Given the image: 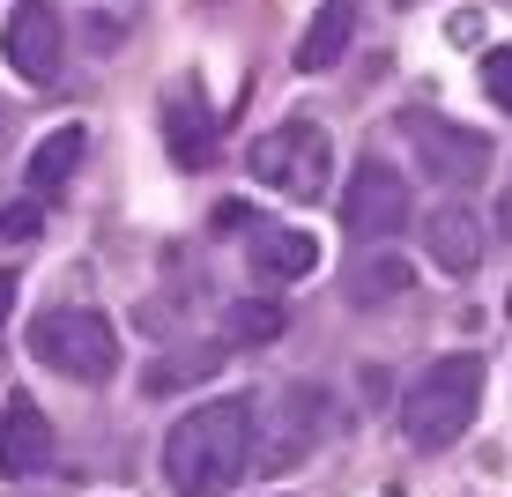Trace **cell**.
Listing matches in <instances>:
<instances>
[{"label": "cell", "mask_w": 512, "mask_h": 497, "mask_svg": "<svg viewBox=\"0 0 512 497\" xmlns=\"http://www.w3.org/2000/svg\"><path fill=\"white\" fill-rule=\"evenodd\" d=\"M253 468V401L245 394H223V401H201L171 423L164 438V483L179 497H231Z\"/></svg>", "instance_id": "6da1fadb"}, {"label": "cell", "mask_w": 512, "mask_h": 497, "mask_svg": "<svg viewBox=\"0 0 512 497\" xmlns=\"http://www.w3.org/2000/svg\"><path fill=\"white\" fill-rule=\"evenodd\" d=\"M475 408H483V357H438L423 379L401 394V431H409L416 453H446L468 438Z\"/></svg>", "instance_id": "7a4b0ae2"}, {"label": "cell", "mask_w": 512, "mask_h": 497, "mask_svg": "<svg viewBox=\"0 0 512 497\" xmlns=\"http://www.w3.org/2000/svg\"><path fill=\"white\" fill-rule=\"evenodd\" d=\"M30 357L45 371H60V379H75V386H104L119 371V334L90 305H60L30 327Z\"/></svg>", "instance_id": "3957f363"}, {"label": "cell", "mask_w": 512, "mask_h": 497, "mask_svg": "<svg viewBox=\"0 0 512 497\" xmlns=\"http://www.w3.org/2000/svg\"><path fill=\"white\" fill-rule=\"evenodd\" d=\"M245 171H253L268 193L320 201L327 179H334V149H327V134L312 127V119H282V127H268L253 149H245Z\"/></svg>", "instance_id": "277c9868"}, {"label": "cell", "mask_w": 512, "mask_h": 497, "mask_svg": "<svg viewBox=\"0 0 512 497\" xmlns=\"http://www.w3.org/2000/svg\"><path fill=\"white\" fill-rule=\"evenodd\" d=\"M327 394L320 386H282L275 394V416H268V438L253 431V460H260V475H290V468H305L312 446L327 438Z\"/></svg>", "instance_id": "5b68a950"}, {"label": "cell", "mask_w": 512, "mask_h": 497, "mask_svg": "<svg viewBox=\"0 0 512 497\" xmlns=\"http://www.w3.org/2000/svg\"><path fill=\"white\" fill-rule=\"evenodd\" d=\"M409 179H401L394 164H379V156H364L357 171H349L342 186V230L349 238H401V223H409Z\"/></svg>", "instance_id": "8992f818"}, {"label": "cell", "mask_w": 512, "mask_h": 497, "mask_svg": "<svg viewBox=\"0 0 512 497\" xmlns=\"http://www.w3.org/2000/svg\"><path fill=\"white\" fill-rule=\"evenodd\" d=\"M409 141H416L423 179L475 186V179L490 171V141H483V134H468V127H453V119H438V112H409Z\"/></svg>", "instance_id": "52a82bcc"}, {"label": "cell", "mask_w": 512, "mask_h": 497, "mask_svg": "<svg viewBox=\"0 0 512 497\" xmlns=\"http://www.w3.org/2000/svg\"><path fill=\"white\" fill-rule=\"evenodd\" d=\"M8 67L30 82V90H45L52 75H60V15H52V0H23V8L8 15Z\"/></svg>", "instance_id": "ba28073f"}, {"label": "cell", "mask_w": 512, "mask_h": 497, "mask_svg": "<svg viewBox=\"0 0 512 497\" xmlns=\"http://www.w3.org/2000/svg\"><path fill=\"white\" fill-rule=\"evenodd\" d=\"M423 253H431L446 275L483 268V223H475V208L468 201H438L431 216H423Z\"/></svg>", "instance_id": "9c48e42d"}, {"label": "cell", "mask_w": 512, "mask_h": 497, "mask_svg": "<svg viewBox=\"0 0 512 497\" xmlns=\"http://www.w3.org/2000/svg\"><path fill=\"white\" fill-rule=\"evenodd\" d=\"M52 453V423L30 394H8L0 401V475H38Z\"/></svg>", "instance_id": "30bf717a"}, {"label": "cell", "mask_w": 512, "mask_h": 497, "mask_svg": "<svg viewBox=\"0 0 512 497\" xmlns=\"http://www.w3.org/2000/svg\"><path fill=\"white\" fill-rule=\"evenodd\" d=\"M164 141L193 171L216 164V119H208V104H201V82H179V90L164 97Z\"/></svg>", "instance_id": "8fae6325"}, {"label": "cell", "mask_w": 512, "mask_h": 497, "mask_svg": "<svg viewBox=\"0 0 512 497\" xmlns=\"http://www.w3.org/2000/svg\"><path fill=\"white\" fill-rule=\"evenodd\" d=\"M349 38H357V0H320L312 30L297 38V67H305V75H327V67L349 52Z\"/></svg>", "instance_id": "7c38bea8"}, {"label": "cell", "mask_w": 512, "mask_h": 497, "mask_svg": "<svg viewBox=\"0 0 512 497\" xmlns=\"http://www.w3.org/2000/svg\"><path fill=\"white\" fill-rule=\"evenodd\" d=\"M320 268V238L312 230H260L253 238V275L260 282H305Z\"/></svg>", "instance_id": "4fadbf2b"}, {"label": "cell", "mask_w": 512, "mask_h": 497, "mask_svg": "<svg viewBox=\"0 0 512 497\" xmlns=\"http://www.w3.org/2000/svg\"><path fill=\"white\" fill-rule=\"evenodd\" d=\"M82 149H90V134H82V127L45 134L38 149H30V186H38V193H60V186L82 171Z\"/></svg>", "instance_id": "5bb4252c"}, {"label": "cell", "mask_w": 512, "mask_h": 497, "mask_svg": "<svg viewBox=\"0 0 512 497\" xmlns=\"http://www.w3.org/2000/svg\"><path fill=\"white\" fill-rule=\"evenodd\" d=\"M201 371H216V349H179V364H149V371H141V386H149V394H171V386L201 379Z\"/></svg>", "instance_id": "9a60e30c"}, {"label": "cell", "mask_w": 512, "mask_h": 497, "mask_svg": "<svg viewBox=\"0 0 512 497\" xmlns=\"http://www.w3.org/2000/svg\"><path fill=\"white\" fill-rule=\"evenodd\" d=\"M231 327L245 334V342H275V334H282V305H275V297H253V305L231 312Z\"/></svg>", "instance_id": "2e32d148"}, {"label": "cell", "mask_w": 512, "mask_h": 497, "mask_svg": "<svg viewBox=\"0 0 512 497\" xmlns=\"http://www.w3.org/2000/svg\"><path fill=\"white\" fill-rule=\"evenodd\" d=\"M38 230H45L38 201H8V208H0V245H23V238H38Z\"/></svg>", "instance_id": "e0dca14e"}, {"label": "cell", "mask_w": 512, "mask_h": 497, "mask_svg": "<svg viewBox=\"0 0 512 497\" xmlns=\"http://www.w3.org/2000/svg\"><path fill=\"white\" fill-rule=\"evenodd\" d=\"M483 97L512 112V52H483Z\"/></svg>", "instance_id": "ac0fdd59"}, {"label": "cell", "mask_w": 512, "mask_h": 497, "mask_svg": "<svg viewBox=\"0 0 512 497\" xmlns=\"http://www.w3.org/2000/svg\"><path fill=\"white\" fill-rule=\"evenodd\" d=\"M245 223H253V208H238V201L216 208V230H245Z\"/></svg>", "instance_id": "d6986e66"}, {"label": "cell", "mask_w": 512, "mask_h": 497, "mask_svg": "<svg viewBox=\"0 0 512 497\" xmlns=\"http://www.w3.org/2000/svg\"><path fill=\"white\" fill-rule=\"evenodd\" d=\"M15 290H23V282H15L8 268H0V327H8V312H15Z\"/></svg>", "instance_id": "ffe728a7"}]
</instances>
